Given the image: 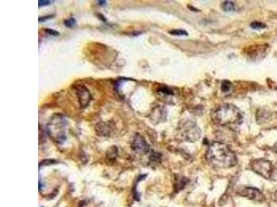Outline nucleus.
<instances>
[{
    "instance_id": "nucleus-5",
    "label": "nucleus",
    "mask_w": 277,
    "mask_h": 207,
    "mask_svg": "<svg viewBox=\"0 0 277 207\" xmlns=\"http://www.w3.org/2000/svg\"><path fill=\"white\" fill-rule=\"evenodd\" d=\"M252 170L265 179L271 178L273 172V166L271 162L264 159L253 160L251 163Z\"/></svg>"
},
{
    "instance_id": "nucleus-6",
    "label": "nucleus",
    "mask_w": 277,
    "mask_h": 207,
    "mask_svg": "<svg viewBox=\"0 0 277 207\" xmlns=\"http://www.w3.org/2000/svg\"><path fill=\"white\" fill-rule=\"evenodd\" d=\"M238 193L240 196L245 197L249 200L254 202H262L265 200V196H264L263 193L261 192L260 190L256 188L245 186V187L240 188L238 191Z\"/></svg>"
},
{
    "instance_id": "nucleus-17",
    "label": "nucleus",
    "mask_w": 277,
    "mask_h": 207,
    "mask_svg": "<svg viewBox=\"0 0 277 207\" xmlns=\"http://www.w3.org/2000/svg\"><path fill=\"white\" fill-rule=\"evenodd\" d=\"M51 2H53V1H47V0H39L38 1V6L39 7H42V6H48L51 4Z\"/></svg>"
},
{
    "instance_id": "nucleus-2",
    "label": "nucleus",
    "mask_w": 277,
    "mask_h": 207,
    "mask_svg": "<svg viewBox=\"0 0 277 207\" xmlns=\"http://www.w3.org/2000/svg\"><path fill=\"white\" fill-rule=\"evenodd\" d=\"M212 119L220 125H234L241 123L243 115L237 106L231 104H224L214 111Z\"/></svg>"
},
{
    "instance_id": "nucleus-1",
    "label": "nucleus",
    "mask_w": 277,
    "mask_h": 207,
    "mask_svg": "<svg viewBox=\"0 0 277 207\" xmlns=\"http://www.w3.org/2000/svg\"><path fill=\"white\" fill-rule=\"evenodd\" d=\"M207 160L213 167L229 168L237 163L236 155L227 144L214 142L209 145L207 152Z\"/></svg>"
},
{
    "instance_id": "nucleus-21",
    "label": "nucleus",
    "mask_w": 277,
    "mask_h": 207,
    "mask_svg": "<svg viewBox=\"0 0 277 207\" xmlns=\"http://www.w3.org/2000/svg\"><path fill=\"white\" fill-rule=\"evenodd\" d=\"M99 3L100 5H106V1H99Z\"/></svg>"
},
{
    "instance_id": "nucleus-18",
    "label": "nucleus",
    "mask_w": 277,
    "mask_h": 207,
    "mask_svg": "<svg viewBox=\"0 0 277 207\" xmlns=\"http://www.w3.org/2000/svg\"><path fill=\"white\" fill-rule=\"evenodd\" d=\"M45 30L49 35H52V36H58V35H59V33L57 31V30H55L53 29H46Z\"/></svg>"
},
{
    "instance_id": "nucleus-4",
    "label": "nucleus",
    "mask_w": 277,
    "mask_h": 207,
    "mask_svg": "<svg viewBox=\"0 0 277 207\" xmlns=\"http://www.w3.org/2000/svg\"><path fill=\"white\" fill-rule=\"evenodd\" d=\"M179 135L184 141L195 142L201 136V130L196 123L191 121L184 122L179 128Z\"/></svg>"
},
{
    "instance_id": "nucleus-14",
    "label": "nucleus",
    "mask_w": 277,
    "mask_h": 207,
    "mask_svg": "<svg viewBox=\"0 0 277 207\" xmlns=\"http://www.w3.org/2000/svg\"><path fill=\"white\" fill-rule=\"evenodd\" d=\"M171 35H176V36H182V35H188V33H187L185 30L182 29H175L172 30L169 32Z\"/></svg>"
},
{
    "instance_id": "nucleus-8",
    "label": "nucleus",
    "mask_w": 277,
    "mask_h": 207,
    "mask_svg": "<svg viewBox=\"0 0 277 207\" xmlns=\"http://www.w3.org/2000/svg\"><path fill=\"white\" fill-rule=\"evenodd\" d=\"M133 150L138 153H146L150 150V147L147 142L141 135H135L132 144Z\"/></svg>"
},
{
    "instance_id": "nucleus-11",
    "label": "nucleus",
    "mask_w": 277,
    "mask_h": 207,
    "mask_svg": "<svg viewBox=\"0 0 277 207\" xmlns=\"http://www.w3.org/2000/svg\"><path fill=\"white\" fill-rule=\"evenodd\" d=\"M222 7V9L224 10L225 11H227V12H231V11H233L235 10L234 3L232 2H230V1H226V2H223Z\"/></svg>"
},
{
    "instance_id": "nucleus-13",
    "label": "nucleus",
    "mask_w": 277,
    "mask_h": 207,
    "mask_svg": "<svg viewBox=\"0 0 277 207\" xmlns=\"http://www.w3.org/2000/svg\"><path fill=\"white\" fill-rule=\"evenodd\" d=\"M231 88H232V83L229 80H224L222 83V87L221 89L224 93H227L230 91Z\"/></svg>"
},
{
    "instance_id": "nucleus-20",
    "label": "nucleus",
    "mask_w": 277,
    "mask_h": 207,
    "mask_svg": "<svg viewBox=\"0 0 277 207\" xmlns=\"http://www.w3.org/2000/svg\"><path fill=\"white\" fill-rule=\"evenodd\" d=\"M272 198H273V200H274V201L276 202H277V191H275V192H274V193Z\"/></svg>"
},
{
    "instance_id": "nucleus-15",
    "label": "nucleus",
    "mask_w": 277,
    "mask_h": 207,
    "mask_svg": "<svg viewBox=\"0 0 277 207\" xmlns=\"http://www.w3.org/2000/svg\"><path fill=\"white\" fill-rule=\"evenodd\" d=\"M64 23H65V25L67 27L71 28L73 27L76 24V19L74 18H69L68 19H66Z\"/></svg>"
},
{
    "instance_id": "nucleus-12",
    "label": "nucleus",
    "mask_w": 277,
    "mask_h": 207,
    "mask_svg": "<svg viewBox=\"0 0 277 207\" xmlns=\"http://www.w3.org/2000/svg\"><path fill=\"white\" fill-rule=\"evenodd\" d=\"M250 27L254 30H261L266 28V25L262 22H254L250 24Z\"/></svg>"
},
{
    "instance_id": "nucleus-3",
    "label": "nucleus",
    "mask_w": 277,
    "mask_h": 207,
    "mask_svg": "<svg viewBox=\"0 0 277 207\" xmlns=\"http://www.w3.org/2000/svg\"><path fill=\"white\" fill-rule=\"evenodd\" d=\"M67 122L62 116L56 115L48 124V132L55 142L61 143L65 140V127Z\"/></svg>"
},
{
    "instance_id": "nucleus-22",
    "label": "nucleus",
    "mask_w": 277,
    "mask_h": 207,
    "mask_svg": "<svg viewBox=\"0 0 277 207\" xmlns=\"http://www.w3.org/2000/svg\"><path fill=\"white\" fill-rule=\"evenodd\" d=\"M274 150H275V152L277 153V142L275 143V144L274 145Z\"/></svg>"
},
{
    "instance_id": "nucleus-10",
    "label": "nucleus",
    "mask_w": 277,
    "mask_h": 207,
    "mask_svg": "<svg viewBox=\"0 0 277 207\" xmlns=\"http://www.w3.org/2000/svg\"><path fill=\"white\" fill-rule=\"evenodd\" d=\"M187 182H188V180H187L186 178L184 177H179V179L177 180L175 185V190L177 191H180L181 189H182L185 186Z\"/></svg>"
},
{
    "instance_id": "nucleus-19",
    "label": "nucleus",
    "mask_w": 277,
    "mask_h": 207,
    "mask_svg": "<svg viewBox=\"0 0 277 207\" xmlns=\"http://www.w3.org/2000/svg\"><path fill=\"white\" fill-rule=\"evenodd\" d=\"M53 17V15H47V16H44V17H41L39 18V19H38V21H39V22H45V21H47V19H51V17Z\"/></svg>"
},
{
    "instance_id": "nucleus-9",
    "label": "nucleus",
    "mask_w": 277,
    "mask_h": 207,
    "mask_svg": "<svg viewBox=\"0 0 277 207\" xmlns=\"http://www.w3.org/2000/svg\"><path fill=\"white\" fill-rule=\"evenodd\" d=\"M117 151H118L117 147H115V146L112 147L108 150H107V159L109 160L110 162H113L115 159H116V157L117 156Z\"/></svg>"
},
{
    "instance_id": "nucleus-7",
    "label": "nucleus",
    "mask_w": 277,
    "mask_h": 207,
    "mask_svg": "<svg viewBox=\"0 0 277 207\" xmlns=\"http://www.w3.org/2000/svg\"><path fill=\"white\" fill-rule=\"evenodd\" d=\"M75 89L81 108H86L92 99V95L89 91L83 85L76 86Z\"/></svg>"
},
{
    "instance_id": "nucleus-16",
    "label": "nucleus",
    "mask_w": 277,
    "mask_h": 207,
    "mask_svg": "<svg viewBox=\"0 0 277 207\" xmlns=\"http://www.w3.org/2000/svg\"><path fill=\"white\" fill-rule=\"evenodd\" d=\"M159 92H161V93H164L166 95H173V93L172 92L170 88H168L167 87H161L160 89H159Z\"/></svg>"
}]
</instances>
